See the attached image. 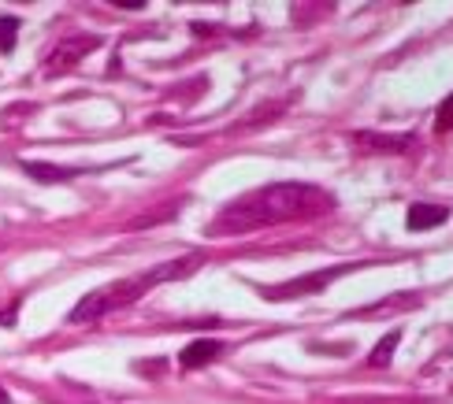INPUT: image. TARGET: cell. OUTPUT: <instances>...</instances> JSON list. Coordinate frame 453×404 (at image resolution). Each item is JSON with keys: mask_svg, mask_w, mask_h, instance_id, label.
<instances>
[{"mask_svg": "<svg viewBox=\"0 0 453 404\" xmlns=\"http://www.w3.org/2000/svg\"><path fill=\"white\" fill-rule=\"evenodd\" d=\"M204 256L194 253V256H182L175 263H164L157 267V271H149L142 278H123V282H111V286H101V290H93L86 293L79 304L71 308V323H93V319H101L108 312H116V308H127V304H134L145 290H153L157 282H172V278H186V275H194V267H201Z\"/></svg>", "mask_w": 453, "mask_h": 404, "instance_id": "7a4b0ae2", "label": "cell"}, {"mask_svg": "<svg viewBox=\"0 0 453 404\" xmlns=\"http://www.w3.org/2000/svg\"><path fill=\"white\" fill-rule=\"evenodd\" d=\"M449 219V208L442 204H412L409 216H405V226L412 230V234H420V230H435Z\"/></svg>", "mask_w": 453, "mask_h": 404, "instance_id": "52a82bcc", "label": "cell"}, {"mask_svg": "<svg viewBox=\"0 0 453 404\" xmlns=\"http://www.w3.org/2000/svg\"><path fill=\"white\" fill-rule=\"evenodd\" d=\"M15 34H19V19L0 15V52H12L15 49Z\"/></svg>", "mask_w": 453, "mask_h": 404, "instance_id": "8fae6325", "label": "cell"}, {"mask_svg": "<svg viewBox=\"0 0 453 404\" xmlns=\"http://www.w3.org/2000/svg\"><path fill=\"white\" fill-rule=\"evenodd\" d=\"M27 175L37 182H71L86 175V167H56V164H27Z\"/></svg>", "mask_w": 453, "mask_h": 404, "instance_id": "ba28073f", "label": "cell"}, {"mask_svg": "<svg viewBox=\"0 0 453 404\" xmlns=\"http://www.w3.org/2000/svg\"><path fill=\"white\" fill-rule=\"evenodd\" d=\"M331 197L309 182H272L226 204L209 223V234H250L275 223H297L312 216H327Z\"/></svg>", "mask_w": 453, "mask_h": 404, "instance_id": "6da1fadb", "label": "cell"}, {"mask_svg": "<svg viewBox=\"0 0 453 404\" xmlns=\"http://www.w3.org/2000/svg\"><path fill=\"white\" fill-rule=\"evenodd\" d=\"M353 271L349 263L342 267H324L319 275H301V278H290V282H282V286H264V297L268 301H290V297H301V293H319V290H327V286L338 278V275H346Z\"/></svg>", "mask_w": 453, "mask_h": 404, "instance_id": "3957f363", "label": "cell"}, {"mask_svg": "<svg viewBox=\"0 0 453 404\" xmlns=\"http://www.w3.org/2000/svg\"><path fill=\"white\" fill-rule=\"evenodd\" d=\"M93 404H111V400H93Z\"/></svg>", "mask_w": 453, "mask_h": 404, "instance_id": "9a60e30c", "label": "cell"}, {"mask_svg": "<svg viewBox=\"0 0 453 404\" xmlns=\"http://www.w3.org/2000/svg\"><path fill=\"white\" fill-rule=\"evenodd\" d=\"M0 323H15V308H8V312H0Z\"/></svg>", "mask_w": 453, "mask_h": 404, "instance_id": "4fadbf2b", "label": "cell"}, {"mask_svg": "<svg viewBox=\"0 0 453 404\" xmlns=\"http://www.w3.org/2000/svg\"><path fill=\"white\" fill-rule=\"evenodd\" d=\"M175 208H182V201H172V204H164V208H153V211H149V216H138V219L130 223V226L142 230V226H153L157 219H160V223H164V219H175Z\"/></svg>", "mask_w": 453, "mask_h": 404, "instance_id": "30bf717a", "label": "cell"}, {"mask_svg": "<svg viewBox=\"0 0 453 404\" xmlns=\"http://www.w3.org/2000/svg\"><path fill=\"white\" fill-rule=\"evenodd\" d=\"M412 133H353V145L365 152H402L412 149Z\"/></svg>", "mask_w": 453, "mask_h": 404, "instance_id": "8992f818", "label": "cell"}, {"mask_svg": "<svg viewBox=\"0 0 453 404\" xmlns=\"http://www.w3.org/2000/svg\"><path fill=\"white\" fill-rule=\"evenodd\" d=\"M223 356V341H216V338H197V341H190L182 349V356H179V363L186 371H197V368H209L212 360H219Z\"/></svg>", "mask_w": 453, "mask_h": 404, "instance_id": "5b68a950", "label": "cell"}, {"mask_svg": "<svg viewBox=\"0 0 453 404\" xmlns=\"http://www.w3.org/2000/svg\"><path fill=\"white\" fill-rule=\"evenodd\" d=\"M0 404H12V397L4 393V386H0Z\"/></svg>", "mask_w": 453, "mask_h": 404, "instance_id": "5bb4252c", "label": "cell"}, {"mask_svg": "<svg viewBox=\"0 0 453 404\" xmlns=\"http://www.w3.org/2000/svg\"><path fill=\"white\" fill-rule=\"evenodd\" d=\"M93 49H101V37H89V34H71V37H64V42L49 52V74H64V71H71V67H79Z\"/></svg>", "mask_w": 453, "mask_h": 404, "instance_id": "277c9868", "label": "cell"}, {"mask_svg": "<svg viewBox=\"0 0 453 404\" xmlns=\"http://www.w3.org/2000/svg\"><path fill=\"white\" fill-rule=\"evenodd\" d=\"M398 338H402L398 331H390V334H387L380 345H375V349H372V356H368V363H372V368H387V363H390V353L398 349Z\"/></svg>", "mask_w": 453, "mask_h": 404, "instance_id": "9c48e42d", "label": "cell"}, {"mask_svg": "<svg viewBox=\"0 0 453 404\" xmlns=\"http://www.w3.org/2000/svg\"><path fill=\"white\" fill-rule=\"evenodd\" d=\"M435 130L439 133H446V130H453V93L439 104V115H435Z\"/></svg>", "mask_w": 453, "mask_h": 404, "instance_id": "7c38bea8", "label": "cell"}]
</instances>
